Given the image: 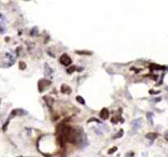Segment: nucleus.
I'll list each match as a JSON object with an SVG mask.
<instances>
[{
    "mask_svg": "<svg viewBox=\"0 0 168 157\" xmlns=\"http://www.w3.org/2000/svg\"><path fill=\"white\" fill-rule=\"evenodd\" d=\"M45 84L49 86L50 84H51V82H50L49 80H48V79H44V84H43L42 80H40L39 82V90L40 92H43L47 88V86H45Z\"/></svg>",
    "mask_w": 168,
    "mask_h": 157,
    "instance_id": "obj_2",
    "label": "nucleus"
},
{
    "mask_svg": "<svg viewBox=\"0 0 168 157\" xmlns=\"http://www.w3.org/2000/svg\"><path fill=\"white\" fill-rule=\"evenodd\" d=\"M60 62L63 66H69V65L72 64V59H70L66 54H63L60 57Z\"/></svg>",
    "mask_w": 168,
    "mask_h": 157,
    "instance_id": "obj_1",
    "label": "nucleus"
},
{
    "mask_svg": "<svg viewBox=\"0 0 168 157\" xmlns=\"http://www.w3.org/2000/svg\"><path fill=\"white\" fill-rule=\"evenodd\" d=\"M61 90H62V92L63 93H66V90H68L69 92H70V88L67 85L63 84L62 86V89H61Z\"/></svg>",
    "mask_w": 168,
    "mask_h": 157,
    "instance_id": "obj_6",
    "label": "nucleus"
},
{
    "mask_svg": "<svg viewBox=\"0 0 168 157\" xmlns=\"http://www.w3.org/2000/svg\"><path fill=\"white\" fill-rule=\"evenodd\" d=\"M100 118H102V120H107L108 116H109V111H108V109L106 108H104L100 112Z\"/></svg>",
    "mask_w": 168,
    "mask_h": 157,
    "instance_id": "obj_3",
    "label": "nucleus"
},
{
    "mask_svg": "<svg viewBox=\"0 0 168 157\" xmlns=\"http://www.w3.org/2000/svg\"><path fill=\"white\" fill-rule=\"evenodd\" d=\"M132 127H133L134 129H140V127H141V120L138 119V120H134L133 122H132Z\"/></svg>",
    "mask_w": 168,
    "mask_h": 157,
    "instance_id": "obj_5",
    "label": "nucleus"
},
{
    "mask_svg": "<svg viewBox=\"0 0 168 157\" xmlns=\"http://www.w3.org/2000/svg\"><path fill=\"white\" fill-rule=\"evenodd\" d=\"M76 100H77V102H80V103H81V104H85V102H84V98L82 97H80V96H78V97H76Z\"/></svg>",
    "mask_w": 168,
    "mask_h": 157,
    "instance_id": "obj_7",
    "label": "nucleus"
},
{
    "mask_svg": "<svg viewBox=\"0 0 168 157\" xmlns=\"http://www.w3.org/2000/svg\"><path fill=\"white\" fill-rule=\"evenodd\" d=\"M44 75L48 77H51V75H52V70L48 64H45L44 66Z\"/></svg>",
    "mask_w": 168,
    "mask_h": 157,
    "instance_id": "obj_4",
    "label": "nucleus"
},
{
    "mask_svg": "<svg viewBox=\"0 0 168 157\" xmlns=\"http://www.w3.org/2000/svg\"><path fill=\"white\" fill-rule=\"evenodd\" d=\"M114 150H116V147H114L113 149H111V150H110V152H108V153H109V154H111V153H113V152H115Z\"/></svg>",
    "mask_w": 168,
    "mask_h": 157,
    "instance_id": "obj_9",
    "label": "nucleus"
},
{
    "mask_svg": "<svg viewBox=\"0 0 168 157\" xmlns=\"http://www.w3.org/2000/svg\"><path fill=\"white\" fill-rule=\"evenodd\" d=\"M150 137H154V138H156V137H157V134H156V133H148V134L146 135V138H150Z\"/></svg>",
    "mask_w": 168,
    "mask_h": 157,
    "instance_id": "obj_8",
    "label": "nucleus"
},
{
    "mask_svg": "<svg viewBox=\"0 0 168 157\" xmlns=\"http://www.w3.org/2000/svg\"><path fill=\"white\" fill-rule=\"evenodd\" d=\"M165 138H166V140L168 141V131L166 133V134H165Z\"/></svg>",
    "mask_w": 168,
    "mask_h": 157,
    "instance_id": "obj_10",
    "label": "nucleus"
}]
</instances>
